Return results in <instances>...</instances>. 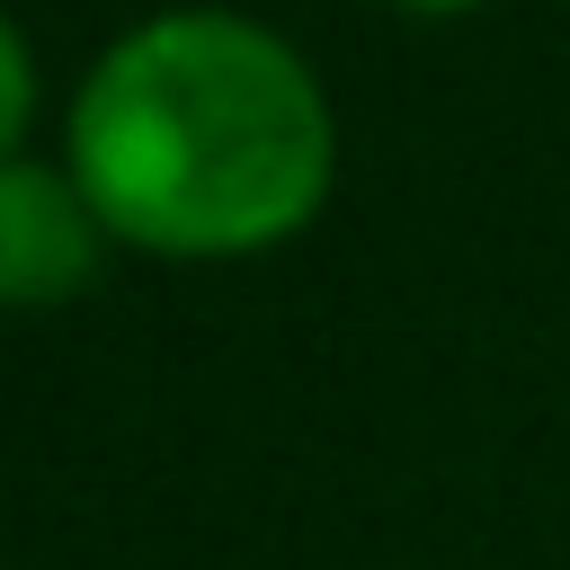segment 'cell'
I'll use <instances>...</instances> for the list:
<instances>
[{
    "label": "cell",
    "mask_w": 570,
    "mask_h": 570,
    "mask_svg": "<svg viewBox=\"0 0 570 570\" xmlns=\"http://www.w3.org/2000/svg\"><path fill=\"white\" fill-rule=\"evenodd\" d=\"M27 98H36L27 45H18V27L0 18V160H9V142H18V125H27Z\"/></svg>",
    "instance_id": "3957f363"
},
{
    "label": "cell",
    "mask_w": 570,
    "mask_h": 570,
    "mask_svg": "<svg viewBox=\"0 0 570 570\" xmlns=\"http://www.w3.org/2000/svg\"><path fill=\"white\" fill-rule=\"evenodd\" d=\"M401 9H472V0H401Z\"/></svg>",
    "instance_id": "277c9868"
},
{
    "label": "cell",
    "mask_w": 570,
    "mask_h": 570,
    "mask_svg": "<svg viewBox=\"0 0 570 570\" xmlns=\"http://www.w3.org/2000/svg\"><path fill=\"white\" fill-rule=\"evenodd\" d=\"M71 169L98 223L151 249H258L330 187V107L249 18L178 9L107 45L71 107Z\"/></svg>",
    "instance_id": "6da1fadb"
},
{
    "label": "cell",
    "mask_w": 570,
    "mask_h": 570,
    "mask_svg": "<svg viewBox=\"0 0 570 570\" xmlns=\"http://www.w3.org/2000/svg\"><path fill=\"white\" fill-rule=\"evenodd\" d=\"M89 267L98 205L36 160H0V303H62L89 285Z\"/></svg>",
    "instance_id": "7a4b0ae2"
}]
</instances>
